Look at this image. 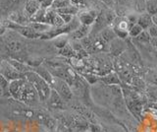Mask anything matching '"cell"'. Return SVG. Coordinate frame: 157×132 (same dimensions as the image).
<instances>
[{
    "label": "cell",
    "instance_id": "obj_4",
    "mask_svg": "<svg viewBox=\"0 0 157 132\" xmlns=\"http://www.w3.org/2000/svg\"><path fill=\"white\" fill-rule=\"evenodd\" d=\"M0 74L6 78L9 82L18 79H25L24 74L18 72L7 60H3L0 63Z\"/></svg>",
    "mask_w": 157,
    "mask_h": 132
},
{
    "label": "cell",
    "instance_id": "obj_23",
    "mask_svg": "<svg viewBox=\"0 0 157 132\" xmlns=\"http://www.w3.org/2000/svg\"><path fill=\"white\" fill-rule=\"evenodd\" d=\"M70 4H73L70 0H53L51 8L54 9V10H59V9L69 6Z\"/></svg>",
    "mask_w": 157,
    "mask_h": 132
},
{
    "label": "cell",
    "instance_id": "obj_2",
    "mask_svg": "<svg viewBox=\"0 0 157 132\" xmlns=\"http://www.w3.org/2000/svg\"><path fill=\"white\" fill-rule=\"evenodd\" d=\"M16 100L22 101L28 105H36L37 101H39V97L37 95V92L33 88V86L32 84H29L26 80V82H25L24 85L22 86L21 90L19 91L18 95L16 97Z\"/></svg>",
    "mask_w": 157,
    "mask_h": 132
},
{
    "label": "cell",
    "instance_id": "obj_1",
    "mask_svg": "<svg viewBox=\"0 0 157 132\" xmlns=\"http://www.w3.org/2000/svg\"><path fill=\"white\" fill-rule=\"evenodd\" d=\"M25 79H26L29 84H32L33 88L37 92V95L39 97V101L45 102L48 100L49 96L51 93V87L48 83L43 80L42 78L36 74L34 71H29L24 74Z\"/></svg>",
    "mask_w": 157,
    "mask_h": 132
},
{
    "label": "cell",
    "instance_id": "obj_21",
    "mask_svg": "<svg viewBox=\"0 0 157 132\" xmlns=\"http://www.w3.org/2000/svg\"><path fill=\"white\" fill-rule=\"evenodd\" d=\"M59 53H60L61 55L65 56V57H74V56H77L75 50H73V47L71 46L70 43H68V45H66L65 46H64L62 50H60V51H59Z\"/></svg>",
    "mask_w": 157,
    "mask_h": 132
},
{
    "label": "cell",
    "instance_id": "obj_18",
    "mask_svg": "<svg viewBox=\"0 0 157 132\" xmlns=\"http://www.w3.org/2000/svg\"><path fill=\"white\" fill-rule=\"evenodd\" d=\"M101 38L103 41H105L106 42H112L114 38H116V35L114 31H113V29H110V28H105L103 29L101 31Z\"/></svg>",
    "mask_w": 157,
    "mask_h": 132
},
{
    "label": "cell",
    "instance_id": "obj_25",
    "mask_svg": "<svg viewBox=\"0 0 157 132\" xmlns=\"http://www.w3.org/2000/svg\"><path fill=\"white\" fill-rule=\"evenodd\" d=\"M144 31V30L139 25V24H136V25L131 27L130 31H129V36L132 38H136V37H139Z\"/></svg>",
    "mask_w": 157,
    "mask_h": 132
},
{
    "label": "cell",
    "instance_id": "obj_8",
    "mask_svg": "<svg viewBox=\"0 0 157 132\" xmlns=\"http://www.w3.org/2000/svg\"><path fill=\"white\" fill-rule=\"evenodd\" d=\"M41 8L40 3L36 0H27V2L25 3L24 7V13L26 14V16L31 20V18L36 14L39 9Z\"/></svg>",
    "mask_w": 157,
    "mask_h": 132
},
{
    "label": "cell",
    "instance_id": "obj_24",
    "mask_svg": "<svg viewBox=\"0 0 157 132\" xmlns=\"http://www.w3.org/2000/svg\"><path fill=\"white\" fill-rule=\"evenodd\" d=\"M64 36L65 35L59 36L54 38V45H55V46L59 48V50H62L66 45H68V38L67 37H64Z\"/></svg>",
    "mask_w": 157,
    "mask_h": 132
},
{
    "label": "cell",
    "instance_id": "obj_26",
    "mask_svg": "<svg viewBox=\"0 0 157 132\" xmlns=\"http://www.w3.org/2000/svg\"><path fill=\"white\" fill-rule=\"evenodd\" d=\"M9 84H10V82L4 76H2L1 74H0V87L2 88V90L4 92V95H6L7 93L9 94Z\"/></svg>",
    "mask_w": 157,
    "mask_h": 132
},
{
    "label": "cell",
    "instance_id": "obj_13",
    "mask_svg": "<svg viewBox=\"0 0 157 132\" xmlns=\"http://www.w3.org/2000/svg\"><path fill=\"white\" fill-rule=\"evenodd\" d=\"M25 82H26V79H18V80H14L10 82V84H9L10 96H12L14 99H16L19 91L21 90V88L24 85Z\"/></svg>",
    "mask_w": 157,
    "mask_h": 132
},
{
    "label": "cell",
    "instance_id": "obj_29",
    "mask_svg": "<svg viewBox=\"0 0 157 132\" xmlns=\"http://www.w3.org/2000/svg\"><path fill=\"white\" fill-rule=\"evenodd\" d=\"M147 32L150 35L151 38H157V27L155 25H152Z\"/></svg>",
    "mask_w": 157,
    "mask_h": 132
},
{
    "label": "cell",
    "instance_id": "obj_33",
    "mask_svg": "<svg viewBox=\"0 0 157 132\" xmlns=\"http://www.w3.org/2000/svg\"><path fill=\"white\" fill-rule=\"evenodd\" d=\"M150 42L152 43V46H153L156 50H157V38H151Z\"/></svg>",
    "mask_w": 157,
    "mask_h": 132
},
{
    "label": "cell",
    "instance_id": "obj_17",
    "mask_svg": "<svg viewBox=\"0 0 157 132\" xmlns=\"http://www.w3.org/2000/svg\"><path fill=\"white\" fill-rule=\"evenodd\" d=\"M101 80L105 83L106 85H118L120 84V79L116 73L110 72L107 75L101 78Z\"/></svg>",
    "mask_w": 157,
    "mask_h": 132
},
{
    "label": "cell",
    "instance_id": "obj_37",
    "mask_svg": "<svg viewBox=\"0 0 157 132\" xmlns=\"http://www.w3.org/2000/svg\"><path fill=\"white\" fill-rule=\"evenodd\" d=\"M144 1H145V2H147V1H149V0H144Z\"/></svg>",
    "mask_w": 157,
    "mask_h": 132
},
{
    "label": "cell",
    "instance_id": "obj_5",
    "mask_svg": "<svg viewBox=\"0 0 157 132\" xmlns=\"http://www.w3.org/2000/svg\"><path fill=\"white\" fill-rule=\"evenodd\" d=\"M98 17V13L96 10H82L78 14V19L80 23L85 26H91L94 24Z\"/></svg>",
    "mask_w": 157,
    "mask_h": 132
},
{
    "label": "cell",
    "instance_id": "obj_36",
    "mask_svg": "<svg viewBox=\"0 0 157 132\" xmlns=\"http://www.w3.org/2000/svg\"><path fill=\"white\" fill-rule=\"evenodd\" d=\"M36 1H38V2H39V3H41V2H42V1H43V0H36Z\"/></svg>",
    "mask_w": 157,
    "mask_h": 132
},
{
    "label": "cell",
    "instance_id": "obj_10",
    "mask_svg": "<svg viewBox=\"0 0 157 132\" xmlns=\"http://www.w3.org/2000/svg\"><path fill=\"white\" fill-rule=\"evenodd\" d=\"M33 71L36 72V74H38L39 76H40L43 80H45L51 87L53 80H54V76L51 74L50 71L47 69L46 66H44L43 64H41V65H39V66H37L36 68H33Z\"/></svg>",
    "mask_w": 157,
    "mask_h": 132
},
{
    "label": "cell",
    "instance_id": "obj_35",
    "mask_svg": "<svg viewBox=\"0 0 157 132\" xmlns=\"http://www.w3.org/2000/svg\"><path fill=\"white\" fill-rule=\"evenodd\" d=\"M0 96H4V92H3V90H2V88L0 87Z\"/></svg>",
    "mask_w": 157,
    "mask_h": 132
},
{
    "label": "cell",
    "instance_id": "obj_30",
    "mask_svg": "<svg viewBox=\"0 0 157 132\" xmlns=\"http://www.w3.org/2000/svg\"><path fill=\"white\" fill-rule=\"evenodd\" d=\"M74 5L78 6L81 9V7H85L86 5V0H70Z\"/></svg>",
    "mask_w": 157,
    "mask_h": 132
},
{
    "label": "cell",
    "instance_id": "obj_32",
    "mask_svg": "<svg viewBox=\"0 0 157 132\" xmlns=\"http://www.w3.org/2000/svg\"><path fill=\"white\" fill-rule=\"evenodd\" d=\"M101 1L107 6H112L113 4H115V0H101Z\"/></svg>",
    "mask_w": 157,
    "mask_h": 132
},
{
    "label": "cell",
    "instance_id": "obj_34",
    "mask_svg": "<svg viewBox=\"0 0 157 132\" xmlns=\"http://www.w3.org/2000/svg\"><path fill=\"white\" fill-rule=\"evenodd\" d=\"M152 22H153V25H155L157 27V14L152 16Z\"/></svg>",
    "mask_w": 157,
    "mask_h": 132
},
{
    "label": "cell",
    "instance_id": "obj_27",
    "mask_svg": "<svg viewBox=\"0 0 157 132\" xmlns=\"http://www.w3.org/2000/svg\"><path fill=\"white\" fill-rule=\"evenodd\" d=\"M135 38H136V40L139 41L140 42H144V43L145 42H150V41H151V37L148 34V32H146V31H144L139 37H136Z\"/></svg>",
    "mask_w": 157,
    "mask_h": 132
},
{
    "label": "cell",
    "instance_id": "obj_6",
    "mask_svg": "<svg viewBox=\"0 0 157 132\" xmlns=\"http://www.w3.org/2000/svg\"><path fill=\"white\" fill-rule=\"evenodd\" d=\"M8 19L10 21L19 24V25H22V26H28L29 24L31 23L29 19L26 16V14L18 10H14L10 12L8 15Z\"/></svg>",
    "mask_w": 157,
    "mask_h": 132
},
{
    "label": "cell",
    "instance_id": "obj_12",
    "mask_svg": "<svg viewBox=\"0 0 157 132\" xmlns=\"http://www.w3.org/2000/svg\"><path fill=\"white\" fill-rule=\"evenodd\" d=\"M139 25L144 29V30H148V29L153 25V22H152V16L149 15L148 13H144L139 15L137 18V23Z\"/></svg>",
    "mask_w": 157,
    "mask_h": 132
},
{
    "label": "cell",
    "instance_id": "obj_22",
    "mask_svg": "<svg viewBox=\"0 0 157 132\" xmlns=\"http://www.w3.org/2000/svg\"><path fill=\"white\" fill-rule=\"evenodd\" d=\"M146 10L149 15L153 16L157 14V0H149V1L145 2Z\"/></svg>",
    "mask_w": 157,
    "mask_h": 132
},
{
    "label": "cell",
    "instance_id": "obj_16",
    "mask_svg": "<svg viewBox=\"0 0 157 132\" xmlns=\"http://www.w3.org/2000/svg\"><path fill=\"white\" fill-rule=\"evenodd\" d=\"M125 45L123 43V42H121L120 40H118V38H114L112 42H111V46H110V52L112 54L114 55H118L120 54V52L118 50H120V51L122 52L123 50H125Z\"/></svg>",
    "mask_w": 157,
    "mask_h": 132
},
{
    "label": "cell",
    "instance_id": "obj_11",
    "mask_svg": "<svg viewBox=\"0 0 157 132\" xmlns=\"http://www.w3.org/2000/svg\"><path fill=\"white\" fill-rule=\"evenodd\" d=\"M7 61L11 64L15 69H16L18 72L22 73V74H25L26 72H29V71H33V68L29 66L27 63H25L24 61H21V60H17L15 59V58H9L7 59Z\"/></svg>",
    "mask_w": 157,
    "mask_h": 132
},
{
    "label": "cell",
    "instance_id": "obj_9",
    "mask_svg": "<svg viewBox=\"0 0 157 132\" xmlns=\"http://www.w3.org/2000/svg\"><path fill=\"white\" fill-rule=\"evenodd\" d=\"M90 32V26H85V25H82L81 24L75 31H73L70 34V37L74 41H81L82 38H85L86 37H87Z\"/></svg>",
    "mask_w": 157,
    "mask_h": 132
},
{
    "label": "cell",
    "instance_id": "obj_31",
    "mask_svg": "<svg viewBox=\"0 0 157 132\" xmlns=\"http://www.w3.org/2000/svg\"><path fill=\"white\" fill-rule=\"evenodd\" d=\"M59 15L61 16V18L63 19V21L65 24H69L74 19V17H75V16H72V15H68V14H59Z\"/></svg>",
    "mask_w": 157,
    "mask_h": 132
},
{
    "label": "cell",
    "instance_id": "obj_28",
    "mask_svg": "<svg viewBox=\"0 0 157 132\" xmlns=\"http://www.w3.org/2000/svg\"><path fill=\"white\" fill-rule=\"evenodd\" d=\"M23 0H3V4L5 8H10L13 9L14 7H16L17 5H19Z\"/></svg>",
    "mask_w": 157,
    "mask_h": 132
},
{
    "label": "cell",
    "instance_id": "obj_20",
    "mask_svg": "<svg viewBox=\"0 0 157 132\" xmlns=\"http://www.w3.org/2000/svg\"><path fill=\"white\" fill-rule=\"evenodd\" d=\"M7 47L11 52H20L23 50V43L20 41L13 40L7 43Z\"/></svg>",
    "mask_w": 157,
    "mask_h": 132
},
{
    "label": "cell",
    "instance_id": "obj_3",
    "mask_svg": "<svg viewBox=\"0 0 157 132\" xmlns=\"http://www.w3.org/2000/svg\"><path fill=\"white\" fill-rule=\"evenodd\" d=\"M51 89L55 90L63 101H70L73 97V93L71 91L70 85L64 80L60 79V78L54 77L53 83L51 85Z\"/></svg>",
    "mask_w": 157,
    "mask_h": 132
},
{
    "label": "cell",
    "instance_id": "obj_14",
    "mask_svg": "<svg viewBox=\"0 0 157 132\" xmlns=\"http://www.w3.org/2000/svg\"><path fill=\"white\" fill-rule=\"evenodd\" d=\"M47 101H48V104L53 107H61L63 106V102H62L63 100L54 89H51L50 96H49Z\"/></svg>",
    "mask_w": 157,
    "mask_h": 132
},
{
    "label": "cell",
    "instance_id": "obj_7",
    "mask_svg": "<svg viewBox=\"0 0 157 132\" xmlns=\"http://www.w3.org/2000/svg\"><path fill=\"white\" fill-rule=\"evenodd\" d=\"M16 32H18L20 35L23 36L24 38H31V40H36V38H40L41 34L37 33L36 31H34L33 28H31L29 25L28 26H22L19 25L18 28L15 30Z\"/></svg>",
    "mask_w": 157,
    "mask_h": 132
},
{
    "label": "cell",
    "instance_id": "obj_19",
    "mask_svg": "<svg viewBox=\"0 0 157 132\" xmlns=\"http://www.w3.org/2000/svg\"><path fill=\"white\" fill-rule=\"evenodd\" d=\"M45 17H46V9L40 8L31 18V20H29V21H31V22H36V23H45Z\"/></svg>",
    "mask_w": 157,
    "mask_h": 132
},
{
    "label": "cell",
    "instance_id": "obj_15",
    "mask_svg": "<svg viewBox=\"0 0 157 132\" xmlns=\"http://www.w3.org/2000/svg\"><path fill=\"white\" fill-rule=\"evenodd\" d=\"M29 26L33 28L34 31H36L37 33L40 34H44L48 31H50L52 29V26L48 25V24L45 23H36V22H31L29 24Z\"/></svg>",
    "mask_w": 157,
    "mask_h": 132
}]
</instances>
